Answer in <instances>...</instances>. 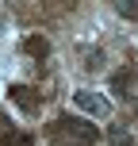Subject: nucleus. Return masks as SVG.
Segmentation results:
<instances>
[{
    "instance_id": "10",
    "label": "nucleus",
    "mask_w": 138,
    "mask_h": 146,
    "mask_svg": "<svg viewBox=\"0 0 138 146\" xmlns=\"http://www.w3.org/2000/svg\"><path fill=\"white\" fill-rule=\"evenodd\" d=\"M15 146H35V139H31V135H19V142Z\"/></svg>"
},
{
    "instance_id": "7",
    "label": "nucleus",
    "mask_w": 138,
    "mask_h": 146,
    "mask_svg": "<svg viewBox=\"0 0 138 146\" xmlns=\"http://www.w3.org/2000/svg\"><path fill=\"white\" fill-rule=\"evenodd\" d=\"M19 142V131H15V123L8 115H0V146H15Z\"/></svg>"
},
{
    "instance_id": "2",
    "label": "nucleus",
    "mask_w": 138,
    "mask_h": 146,
    "mask_svg": "<svg viewBox=\"0 0 138 146\" xmlns=\"http://www.w3.org/2000/svg\"><path fill=\"white\" fill-rule=\"evenodd\" d=\"M8 96H12L27 115H35V111L42 108V96H38V88H31V85H12V88H8Z\"/></svg>"
},
{
    "instance_id": "3",
    "label": "nucleus",
    "mask_w": 138,
    "mask_h": 146,
    "mask_svg": "<svg viewBox=\"0 0 138 146\" xmlns=\"http://www.w3.org/2000/svg\"><path fill=\"white\" fill-rule=\"evenodd\" d=\"M73 104H77L81 111H88V115H111V104L104 100V96H96V92H73Z\"/></svg>"
},
{
    "instance_id": "5",
    "label": "nucleus",
    "mask_w": 138,
    "mask_h": 146,
    "mask_svg": "<svg viewBox=\"0 0 138 146\" xmlns=\"http://www.w3.org/2000/svg\"><path fill=\"white\" fill-rule=\"evenodd\" d=\"M23 54L46 62V54H50V38H46V35H27V38H23Z\"/></svg>"
},
{
    "instance_id": "6",
    "label": "nucleus",
    "mask_w": 138,
    "mask_h": 146,
    "mask_svg": "<svg viewBox=\"0 0 138 146\" xmlns=\"http://www.w3.org/2000/svg\"><path fill=\"white\" fill-rule=\"evenodd\" d=\"M108 142H111V146H138V139L127 131L123 123H111V127H108Z\"/></svg>"
},
{
    "instance_id": "8",
    "label": "nucleus",
    "mask_w": 138,
    "mask_h": 146,
    "mask_svg": "<svg viewBox=\"0 0 138 146\" xmlns=\"http://www.w3.org/2000/svg\"><path fill=\"white\" fill-rule=\"evenodd\" d=\"M115 12H119V15H127V19H138V4H127V0H119Z\"/></svg>"
},
{
    "instance_id": "1",
    "label": "nucleus",
    "mask_w": 138,
    "mask_h": 146,
    "mask_svg": "<svg viewBox=\"0 0 138 146\" xmlns=\"http://www.w3.org/2000/svg\"><path fill=\"white\" fill-rule=\"evenodd\" d=\"M46 139H50V146H96L100 131H96V123L81 115H61L46 127Z\"/></svg>"
},
{
    "instance_id": "4",
    "label": "nucleus",
    "mask_w": 138,
    "mask_h": 146,
    "mask_svg": "<svg viewBox=\"0 0 138 146\" xmlns=\"http://www.w3.org/2000/svg\"><path fill=\"white\" fill-rule=\"evenodd\" d=\"M131 85H134V66H119L115 73H111V92H115L119 100H131Z\"/></svg>"
},
{
    "instance_id": "9",
    "label": "nucleus",
    "mask_w": 138,
    "mask_h": 146,
    "mask_svg": "<svg viewBox=\"0 0 138 146\" xmlns=\"http://www.w3.org/2000/svg\"><path fill=\"white\" fill-rule=\"evenodd\" d=\"M100 62H104V58H100V50H88V58H85V66H88V69H96Z\"/></svg>"
}]
</instances>
